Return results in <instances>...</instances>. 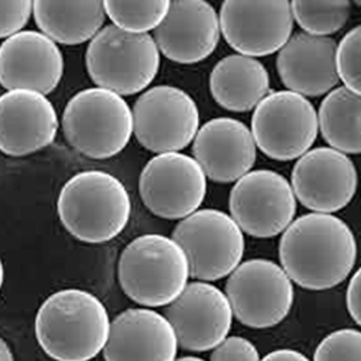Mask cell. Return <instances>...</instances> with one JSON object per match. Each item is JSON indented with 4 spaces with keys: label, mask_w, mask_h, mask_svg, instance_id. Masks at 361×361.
I'll list each match as a JSON object with an SVG mask.
<instances>
[{
    "label": "cell",
    "mask_w": 361,
    "mask_h": 361,
    "mask_svg": "<svg viewBox=\"0 0 361 361\" xmlns=\"http://www.w3.org/2000/svg\"><path fill=\"white\" fill-rule=\"evenodd\" d=\"M34 0H0V38H8L27 23Z\"/></svg>",
    "instance_id": "29"
},
{
    "label": "cell",
    "mask_w": 361,
    "mask_h": 361,
    "mask_svg": "<svg viewBox=\"0 0 361 361\" xmlns=\"http://www.w3.org/2000/svg\"><path fill=\"white\" fill-rule=\"evenodd\" d=\"M233 315L255 329L281 324L292 310L295 290L285 269L266 259L240 263L226 285Z\"/></svg>",
    "instance_id": "9"
},
{
    "label": "cell",
    "mask_w": 361,
    "mask_h": 361,
    "mask_svg": "<svg viewBox=\"0 0 361 361\" xmlns=\"http://www.w3.org/2000/svg\"><path fill=\"white\" fill-rule=\"evenodd\" d=\"M214 361H256L259 360L257 348L243 337H226L216 348L212 357Z\"/></svg>",
    "instance_id": "30"
},
{
    "label": "cell",
    "mask_w": 361,
    "mask_h": 361,
    "mask_svg": "<svg viewBox=\"0 0 361 361\" xmlns=\"http://www.w3.org/2000/svg\"><path fill=\"white\" fill-rule=\"evenodd\" d=\"M319 130L325 142L347 155L361 154V94L333 88L319 106Z\"/></svg>",
    "instance_id": "24"
},
{
    "label": "cell",
    "mask_w": 361,
    "mask_h": 361,
    "mask_svg": "<svg viewBox=\"0 0 361 361\" xmlns=\"http://www.w3.org/2000/svg\"><path fill=\"white\" fill-rule=\"evenodd\" d=\"M337 42L325 35L300 32L279 49L276 68L282 82L305 97H319L336 88Z\"/></svg>",
    "instance_id": "21"
},
{
    "label": "cell",
    "mask_w": 361,
    "mask_h": 361,
    "mask_svg": "<svg viewBox=\"0 0 361 361\" xmlns=\"http://www.w3.org/2000/svg\"><path fill=\"white\" fill-rule=\"evenodd\" d=\"M64 74L56 42L37 31H19L0 45V84L6 90H35L49 94Z\"/></svg>",
    "instance_id": "18"
},
{
    "label": "cell",
    "mask_w": 361,
    "mask_h": 361,
    "mask_svg": "<svg viewBox=\"0 0 361 361\" xmlns=\"http://www.w3.org/2000/svg\"><path fill=\"white\" fill-rule=\"evenodd\" d=\"M317 361H361V331L338 329L326 336L317 347Z\"/></svg>",
    "instance_id": "28"
},
{
    "label": "cell",
    "mask_w": 361,
    "mask_h": 361,
    "mask_svg": "<svg viewBox=\"0 0 361 361\" xmlns=\"http://www.w3.org/2000/svg\"><path fill=\"white\" fill-rule=\"evenodd\" d=\"M319 132L318 113L312 103L292 90L269 93L252 117V135L262 152L275 161L302 157Z\"/></svg>",
    "instance_id": "8"
},
{
    "label": "cell",
    "mask_w": 361,
    "mask_h": 361,
    "mask_svg": "<svg viewBox=\"0 0 361 361\" xmlns=\"http://www.w3.org/2000/svg\"><path fill=\"white\" fill-rule=\"evenodd\" d=\"M34 18L56 44L80 45L102 29L104 0H34Z\"/></svg>",
    "instance_id": "23"
},
{
    "label": "cell",
    "mask_w": 361,
    "mask_h": 361,
    "mask_svg": "<svg viewBox=\"0 0 361 361\" xmlns=\"http://www.w3.org/2000/svg\"><path fill=\"white\" fill-rule=\"evenodd\" d=\"M220 32V18L205 0H171L154 38L171 61L197 64L216 51Z\"/></svg>",
    "instance_id": "16"
},
{
    "label": "cell",
    "mask_w": 361,
    "mask_h": 361,
    "mask_svg": "<svg viewBox=\"0 0 361 361\" xmlns=\"http://www.w3.org/2000/svg\"><path fill=\"white\" fill-rule=\"evenodd\" d=\"M58 114L47 94L8 90L0 96V152L27 157L49 146L58 132Z\"/></svg>",
    "instance_id": "17"
},
{
    "label": "cell",
    "mask_w": 361,
    "mask_h": 361,
    "mask_svg": "<svg viewBox=\"0 0 361 361\" xmlns=\"http://www.w3.org/2000/svg\"><path fill=\"white\" fill-rule=\"evenodd\" d=\"M290 5L298 25L314 35L338 32L351 13L350 0H292Z\"/></svg>",
    "instance_id": "25"
},
{
    "label": "cell",
    "mask_w": 361,
    "mask_h": 361,
    "mask_svg": "<svg viewBox=\"0 0 361 361\" xmlns=\"http://www.w3.org/2000/svg\"><path fill=\"white\" fill-rule=\"evenodd\" d=\"M337 70L344 85L361 94V25L341 39L337 48Z\"/></svg>",
    "instance_id": "27"
},
{
    "label": "cell",
    "mask_w": 361,
    "mask_h": 361,
    "mask_svg": "<svg viewBox=\"0 0 361 361\" xmlns=\"http://www.w3.org/2000/svg\"><path fill=\"white\" fill-rule=\"evenodd\" d=\"M58 217L80 242L106 243L122 233L132 214L126 187L104 171H82L71 176L59 191Z\"/></svg>",
    "instance_id": "3"
},
{
    "label": "cell",
    "mask_w": 361,
    "mask_h": 361,
    "mask_svg": "<svg viewBox=\"0 0 361 361\" xmlns=\"http://www.w3.org/2000/svg\"><path fill=\"white\" fill-rule=\"evenodd\" d=\"M178 345L175 329L165 315L149 307L130 308L111 321L103 354L107 361H172Z\"/></svg>",
    "instance_id": "19"
},
{
    "label": "cell",
    "mask_w": 361,
    "mask_h": 361,
    "mask_svg": "<svg viewBox=\"0 0 361 361\" xmlns=\"http://www.w3.org/2000/svg\"><path fill=\"white\" fill-rule=\"evenodd\" d=\"M133 133L150 152H179L194 142L200 110L184 90L172 85L149 88L135 103Z\"/></svg>",
    "instance_id": "10"
},
{
    "label": "cell",
    "mask_w": 361,
    "mask_h": 361,
    "mask_svg": "<svg viewBox=\"0 0 361 361\" xmlns=\"http://www.w3.org/2000/svg\"><path fill=\"white\" fill-rule=\"evenodd\" d=\"M110 324L109 312L96 295L71 288L45 299L35 318V336L54 360L87 361L104 350Z\"/></svg>",
    "instance_id": "2"
},
{
    "label": "cell",
    "mask_w": 361,
    "mask_h": 361,
    "mask_svg": "<svg viewBox=\"0 0 361 361\" xmlns=\"http://www.w3.org/2000/svg\"><path fill=\"white\" fill-rule=\"evenodd\" d=\"M63 132L80 154L109 159L128 146L133 133V113L128 102L103 87L77 93L63 113Z\"/></svg>",
    "instance_id": "6"
},
{
    "label": "cell",
    "mask_w": 361,
    "mask_h": 361,
    "mask_svg": "<svg viewBox=\"0 0 361 361\" xmlns=\"http://www.w3.org/2000/svg\"><path fill=\"white\" fill-rule=\"evenodd\" d=\"M354 4H355L357 6H360V8H361V0H354Z\"/></svg>",
    "instance_id": "36"
},
{
    "label": "cell",
    "mask_w": 361,
    "mask_h": 361,
    "mask_svg": "<svg viewBox=\"0 0 361 361\" xmlns=\"http://www.w3.org/2000/svg\"><path fill=\"white\" fill-rule=\"evenodd\" d=\"M357 169L347 154L334 147L308 150L292 171V188L298 201L314 213H337L357 191Z\"/></svg>",
    "instance_id": "15"
},
{
    "label": "cell",
    "mask_w": 361,
    "mask_h": 361,
    "mask_svg": "<svg viewBox=\"0 0 361 361\" xmlns=\"http://www.w3.org/2000/svg\"><path fill=\"white\" fill-rule=\"evenodd\" d=\"M13 360V353L9 344L0 337V361H11Z\"/></svg>",
    "instance_id": "33"
},
{
    "label": "cell",
    "mask_w": 361,
    "mask_h": 361,
    "mask_svg": "<svg viewBox=\"0 0 361 361\" xmlns=\"http://www.w3.org/2000/svg\"><path fill=\"white\" fill-rule=\"evenodd\" d=\"M347 310L355 324L361 326V267L354 274L348 283Z\"/></svg>",
    "instance_id": "31"
},
{
    "label": "cell",
    "mask_w": 361,
    "mask_h": 361,
    "mask_svg": "<svg viewBox=\"0 0 361 361\" xmlns=\"http://www.w3.org/2000/svg\"><path fill=\"white\" fill-rule=\"evenodd\" d=\"M264 360H270V361H307L308 358L296 350H290V348H281V350H275L272 353H269L267 355H264Z\"/></svg>",
    "instance_id": "32"
},
{
    "label": "cell",
    "mask_w": 361,
    "mask_h": 361,
    "mask_svg": "<svg viewBox=\"0 0 361 361\" xmlns=\"http://www.w3.org/2000/svg\"><path fill=\"white\" fill-rule=\"evenodd\" d=\"M4 282H5V267H4L2 259H0V290H2Z\"/></svg>",
    "instance_id": "34"
},
{
    "label": "cell",
    "mask_w": 361,
    "mask_h": 361,
    "mask_svg": "<svg viewBox=\"0 0 361 361\" xmlns=\"http://www.w3.org/2000/svg\"><path fill=\"white\" fill-rule=\"evenodd\" d=\"M192 154L207 178L228 184L246 175L256 162V142L252 130L230 117L209 120L198 129Z\"/></svg>",
    "instance_id": "20"
},
{
    "label": "cell",
    "mask_w": 361,
    "mask_h": 361,
    "mask_svg": "<svg viewBox=\"0 0 361 361\" xmlns=\"http://www.w3.org/2000/svg\"><path fill=\"white\" fill-rule=\"evenodd\" d=\"M180 360H201L200 357H192V355H188V357H183V358H180Z\"/></svg>",
    "instance_id": "35"
},
{
    "label": "cell",
    "mask_w": 361,
    "mask_h": 361,
    "mask_svg": "<svg viewBox=\"0 0 361 361\" xmlns=\"http://www.w3.org/2000/svg\"><path fill=\"white\" fill-rule=\"evenodd\" d=\"M178 344L187 351L216 348L230 333L233 310L226 293L205 281L188 283L166 307Z\"/></svg>",
    "instance_id": "14"
},
{
    "label": "cell",
    "mask_w": 361,
    "mask_h": 361,
    "mask_svg": "<svg viewBox=\"0 0 361 361\" xmlns=\"http://www.w3.org/2000/svg\"><path fill=\"white\" fill-rule=\"evenodd\" d=\"M172 237L184 249L190 275L197 281L228 276L245 255L243 230L231 216L214 208L197 209L180 220Z\"/></svg>",
    "instance_id": "7"
},
{
    "label": "cell",
    "mask_w": 361,
    "mask_h": 361,
    "mask_svg": "<svg viewBox=\"0 0 361 361\" xmlns=\"http://www.w3.org/2000/svg\"><path fill=\"white\" fill-rule=\"evenodd\" d=\"M159 52L155 38L147 32L109 25L90 39L85 66L99 87L120 96H133L155 80L161 66Z\"/></svg>",
    "instance_id": "5"
},
{
    "label": "cell",
    "mask_w": 361,
    "mask_h": 361,
    "mask_svg": "<svg viewBox=\"0 0 361 361\" xmlns=\"http://www.w3.org/2000/svg\"><path fill=\"white\" fill-rule=\"evenodd\" d=\"M230 213L243 233L269 238L283 233L296 214V197L289 180L269 169L249 171L230 192Z\"/></svg>",
    "instance_id": "12"
},
{
    "label": "cell",
    "mask_w": 361,
    "mask_h": 361,
    "mask_svg": "<svg viewBox=\"0 0 361 361\" xmlns=\"http://www.w3.org/2000/svg\"><path fill=\"white\" fill-rule=\"evenodd\" d=\"M220 27L237 52L266 56L279 51L292 35L290 0H224Z\"/></svg>",
    "instance_id": "13"
},
{
    "label": "cell",
    "mask_w": 361,
    "mask_h": 361,
    "mask_svg": "<svg viewBox=\"0 0 361 361\" xmlns=\"http://www.w3.org/2000/svg\"><path fill=\"white\" fill-rule=\"evenodd\" d=\"M282 267L304 289L325 290L343 283L355 264L357 242L345 221L311 213L292 221L279 243Z\"/></svg>",
    "instance_id": "1"
},
{
    "label": "cell",
    "mask_w": 361,
    "mask_h": 361,
    "mask_svg": "<svg viewBox=\"0 0 361 361\" xmlns=\"http://www.w3.org/2000/svg\"><path fill=\"white\" fill-rule=\"evenodd\" d=\"M139 192L154 216L183 220L201 207L207 195V175L195 158L180 152L158 154L140 173Z\"/></svg>",
    "instance_id": "11"
},
{
    "label": "cell",
    "mask_w": 361,
    "mask_h": 361,
    "mask_svg": "<svg viewBox=\"0 0 361 361\" xmlns=\"http://www.w3.org/2000/svg\"><path fill=\"white\" fill-rule=\"evenodd\" d=\"M118 283L133 302L158 308L169 305L185 289L190 263L173 237L143 234L118 259Z\"/></svg>",
    "instance_id": "4"
},
{
    "label": "cell",
    "mask_w": 361,
    "mask_h": 361,
    "mask_svg": "<svg viewBox=\"0 0 361 361\" xmlns=\"http://www.w3.org/2000/svg\"><path fill=\"white\" fill-rule=\"evenodd\" d=\"M171 0H104L111 22L130 32H149L168 13Z\"/></svg>",
    "instance_id": "26"
},
{
    "label": "cell",
    "mask_w": 361,
    "mask_h": 361,
    "mask_svg": "<svg viewBox=\"0 0 361 361\" xmlns=\"http://www.w3.org/2000/svg\"><path fill=\"white\" fill-rule=\"evenodd\" d=\"M270 90L264 66L255 56L235 54L223 58L209 75V92L226 110L245 113L253 110Z\"/></svg>",
    "instance_id": "22"
}]
</instances>
